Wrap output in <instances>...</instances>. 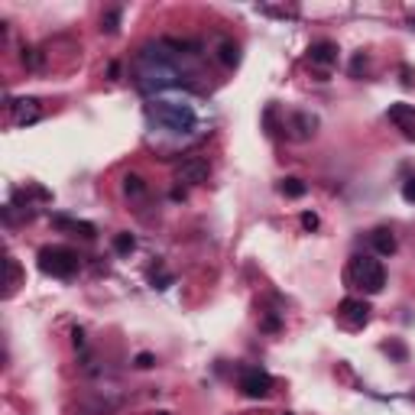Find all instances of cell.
I'll return each instance as SVG.
<instances>
[{
	"mask_svg": "<svg viewBox=\"0 0 415 415\" xmlns=\"http://www.w3.org/2000/svg\"><path fill=\"white\" fill-rule=\"evenodd\" d=\"M140 65V85L150 91V88H169L182 81V72L175 68L169 52H162V46H146L136 58Z\"/></svg>",
	"mask_w": 415,
	"mask_h": 415,
	"instance_id": "obj_1",
	"label": "cell"
},
{
	"mask_svg": "<svg viewBox=\"0 0 415 415\" xmlns=\"http://www.w3.org/2000/svg\"><path fill=\"white\" fill-rule=\"evenodd\" d=\"M347 283L354 285V289H360V292L377 295V292H383V285H386V269H383V263L373 260V256L357 253V256H350V263H347Z\"/></svg>",
	"mask_w": 415,
	"mask_h": 415,
	"instance_id": "obj_2",
	"label": "cell"
},
{
	"mask_svg": "<svg viewBox=\"0 0 415 415\" xmlns=\"http://www.w3.org/2000/svg\"><path fill=\"white\" fill-rule=\"evenodd\" d=\"M150 117L172 133H189L198 123V117H195V111L189 104H175V101H156L150 107Z\"/></svg>",
	"mask_w": 415,
	"mask_h": 415,
	"instance_id": "obj_3",
	"label": "cell"
},
{
	"mask_svg": "<svg viewBox=\"0 0 415 415\" xmlns=\"http://www.w3.org/2000/svg\"><path fill=\"white\" fill-rule=\"evenodd\" d=\"M36 260H39V269L46 276H56V279H72L78 273V266H81L78 253L68 250V246H42L36 253Z\"/></svg>",
	"mask_w": 415,
	"mask_h": 415,
	"instance_id": "obj_4",
	"label": "cell"
},
{
	"mask_svg": "<svg viewBox=\"0 0 415 415\" xmlns=\"http://www.w3.org/2000/svg\"><path fill=\"white\" fill-rule=\"evenodd\" d=\"M269 389H273V377L260 367H250L244 370V377H240V393L246 399H263L269 396Z\"/></svg>",
	"mask_w": 415,
	"mask_h": 415,
	"instance_id": "obj_5",
	"label": "cell"
},
{
	"mask_svg": "<svg viewBox=\"0 0 415 415\" xmlns=\"http://www.w3.org/2000/svg\"><path fill=\"white\" fill-rule=\"evenodd\" d=\"M338 321L344 328H363L370 321V305L363 299H344L338 305Z\"/></svg>",
	"mask_w": 415,
	"mask_h": 415,
	"instance_id": "obj_6",
	"label": "cell"
},
{
	"mask_svg": "<svg viewBox=\"0 0 415 415\" xmlns=\"http://www.w3.org/2000/svg\"><path fill=\"white\" fill-rule=\"evenodd\" d=\"M386 117H389V123L406 136V140H415V104H406V101L389 104Z\"/></svg>",
	"mask_w": 415,
	"mask_h": 415,
	"instance_id": "obj_7",
	"label": "cell"
},
{
	"mask_svg": "<svg viewBox=\"0 0 415 415\" xmlns=\"http://www.w3.org/2000/svg\"><path fill=\"white\" fill-rule=\"evenodd\" d=\"M208 175H211V166H208V159H201V156L182 159L179 169H175V179H179L182 185H201V182H208Z\"/></svg>",
	"mask_w": 415,
	"mask_h": 415,
	"instance_id": "obj_8",
	"label": "cell"
},
{
	"mask_svg": "<svg viewBox=\"0 0 415 415\" xmlns=\"http://www.w3.org/2000/svg\"><path fill=\"white\" fill-rule=\"evenodd\" d=\"M338 42H331V39H318V42H311L308 46V62L311 65H321V68H331L338 65Z\"/></svg>",
	"mask_w": 415,
	"mask_h": 415,
	"instance_id": "obj_9",
	"label": "cell"
},
{
	"mask_svg": "<svg viewBox=\"0 0 415 415\" xmlns=\"http://www.w3.org/2000/svg\"><path fill=\"white\" fill-rule=\"evenodd\" d=\"M52 227L68 230V234H75V237H85V240H95L97 237V227L91 221H78V217H65V214H52Z\"/></svg>",
	"mask_w": 415,
	"mask_h": 415,
	"instance_id": "obj_10",
	"label": "cell"
},
{
	"mask_svg": "<svg viewBox=\"0 0 415 415\" xmlns=\"http://www.w3.org/2000/svg\"><path fill=\"white\" fill-rule=\"evenodd\" d=\"M10 107H13V123H17V127L36 123L39 117H42V111H39V101H33V97H19V101H13Z\"/></svg>",
	"mask_w": 415,
	"mask_h": 415,
	"instance_id": "obj_11",
	"label": "cell"
},
{
	"mask_svg": "<svg viewBox=\"0 0 415 415\" xmlns=\"http://www.w3.org/2000/svg\"><path fill=\"white\" fill-rule=\"evenodd\" d=\"M289 130H292V140H308V136H315V130H318V117H315V113H292Z\"/></svg>",
	"mask_w": 415,
	"mask_h": 415,
	"instance_id": "obj_12",
	"label": "cell"
},
{
	"mask_svg": "<svg viewBox=\"0 0 415 415\" xmlns=\"http://www.w3.org/2000/svg\"><path fill=\"white\" fill-rule=\"evenodd\" d=\"M370 244H373V250H377L379 256H393V253H396V237H393L389 227H377V230L370 234Z\"/></svg>",
	"mask_w": 415,
	"mask_h": 415,
	"instance_id": "obj_13",
	"label": "cell"
},
{
	"mask_svg": "<svg viewBox=\"0 0 415 415\" xmlns=\"http://www.w3.org/2000/svg\"><path fill=\"white\" fill-rule=\"evenodd\" d=\"M217 58H221V65L234 68L237 62H240V46H237V42H230V39H224V42L217 46Z\"/></svg>",
	"mask_w": 415,
	"mask_h": 415,
	"instance_id": "obj_14",
	"label": "cell"
},
{
	"mask_svg": "<svg viewBox=\"0 0 415 415\" xmlns=\"http://www.w3.org/2000/svg\"><path fill=\"white\" fill-rule=\"evenodd\" d=\"M279 191H283L285 198H302L305 191H308V185H305L302 179H295V175H285V179L279 182Z\"/></svg>",
	"mask_w": 415,
	"mask_h": 415,
	"instance_id": "obj_15",
	"label": "cell"
},
{
	"mask_svg": "<svg viewBox=\"0 0 415 415\" xmlns=\"http://www.w3.org/2000/svg\"><path fill=\"white\" fill-rule=\"evenodd\" d=\"M113 250H117L120 256H130L133 250H136V237L133 234H117L113 237Z\"/></svg>",
	"mask_w": 415,
	"mask_h": 415,
	"instance_id": "obj_16",
	"label": "cell"
},
{
	"mask_svg": "<svg viewBox=\"0 0 415 415\" xmlns=\"http://www.w3.org/2000/svg\"><path fill=\"white\" fill-rule=\"evenodd\" d=\"M101 29L107 33V36H113L117 29H120V10H107L101 17Z\"/></svg>",
	"mask_w": 415,
	"mask_h": 415,
	"instance_id": "obj_17",
	"label": "cell"
},
{
	"mask_svg": "<svg viewBox=\"0 0 415 415\" xmlns=\"http://www.w3.org/2000/svg\"><path fill=\"white\" fill-rule=\"evenodd\" d=\"M123 191H127V195H143V191H146V185H143V179L140 175H123Z\"/></svg>",
	"mask_w": 415,
	"mask_h": 415,
	"instance_id": "obj_18",
	"label": "cell"
},
{
	"mask_svg": "<svg viewBox=\"0 0 415 415\" xmlns=\"http://www.w3.org/2000/svg\"><path fill=\"white\" fill-rule=\"evenodd\" d=\"M17 283H19V266L13 256H7V295L17 289Z\"/></svg>",
	"mask_w": 415,
	"mask_h": 415,
	"instance_id": "obj_19",
	"label": "cell"
},
{
	"mask_svg": "<svg viewBox=\"0 0 415 415\" xmlns=\"http://www.w3.org/2000/svg\"><path fill=\"white\" fill-rule=\"evenodd\" d=\"M402 198H406L409 205H415V172H409L406 182H402Z\"/></svg>",
	"mask_w": 415,
	"mask_h": 415,
	"instance_id": "obj_20",
	"label": "cell"
},
{
	"mask_svg": "<svg viewBox=\"0 0 415 415\" xmlns=\"http://www.w3.org/2000/svg\"><path fill=\"white\" fill-rule=\"evenodd\" d=\"M169 283H172L169 273H152V285H156V289H166Z\"/></svg>",
	"mask_w": 415,
	"mask_h": 415,
	"instance_id": "obj_21",
	"label": "cell"
},
{
	"mask_svg": "<svg viewBox=\"0 0 415 415\" xmlns=\"http://www.w3.org/2000/svg\"><path fill=\"white\" fill-rule=\"evenodd\" d=\"M302 227H305V230H315V227H318V214L305 211V214H302Z\"/></svg>",
	"mask_w": 415,
	"mask_h": 415,
	"instance_id": "obj_22",
	"label": "cell"
},
{
	"mask_svg": "<svg viewBox=\"0 0 415 415\" xmlns=\"http://www.w3.org/2000/svg\"><path fill=\"white\" fill-rule=\"evenodd\" d=\"M152 363H156V357H152V354H140V357H136V367H140V370H150Z\"/></svg>",
	"mask_w": 415,
	"mask_h": 415,
	"instance_id": "obj_23",
	"label": "cell"
},
{
	"mask_svg": "<svg viewBox=\"0 0 415 415\" xmlns=\"http://www.w3.org/2000/svg\"><path fill=\"white\" fill-rule=\"evenodd\" d=\"M23 65H39L36 49H23Z\"/></svg>",
	"mask_w": 415,
	"mask_h": 415,
	"instance_id": "obj_24",
	"label": "cell"
},
{
	"mask_svg": "<svg viewBox=\"0 0 415 415\" xmlns=\"http://www.w3.org/2000/svg\"><path fill=\"white\" fill-rule=\"evenodd\" d=\"M383 350H393L399 360H406V347H402V344H383Z\"/></svg>",
	"mask_w": 415,
	"mask_h": 415,
	"instance_id": "obj_25",
	"label": "cell"
},
{
	"mask_svg": "<svg viewBox=\"0 0 415 415\" xmlns=\"http://www.w3.org/2000/svg\"><path fill=\"white\" fill-rule=\"evenodd\" d=\"M72 338H75V347H81V344H85V331L75 328V331H72Z\"/></svg>",
	"mask_w": 415,
	"mask_h": 415,
	"instance_id": "obj_26",
	"label": "cell"
},
{
	"mask_svg": "<svg viewBox=\"0 0 415 415\" xmlns=\"http://www.w3.org/2000/svg\"><path fill=\"white\" fill-rule=\"evenodd\" d=\"M283 415H292V412H283Z\"/></svg>",
	"mask_w": 415,
	"mask_h": 415,
	"instance_id": "obj_27",
	"label": "cell"
},
{
	"mask_svg": "<svg viewBox=\"0 0 415 415\" xmlns=\"http://www.w3.org/2000/svg\"><path fill=\"white\" fill-rule=\"evenodd\" d=\"M412 26H415V19H412Z\"/></svg>",
	"mask_w": 415,
	"mask_h": 415,
	"instance_id": "obj_28",
	"label": "cell"
}]
</instances>
